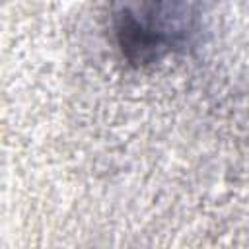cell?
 Wrapping results in <instances>:
<instances>
[{
	"mask_svg": "<svg viewBox=\"0 0 249 249\" xmlns=\"http://www.w3.org/2000/svg\"><path fill=\"white\" fill-rule=\"evenodd\" d=\"M107 27L119 58L136 70L185 54L200 39V0H109Z\"/></svg>",
	"mask_w": 249,
	"mask_h": 249,
	"instance_id": "1",
	"label": "cell"
}]
</instances>
